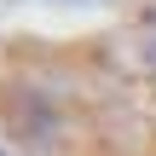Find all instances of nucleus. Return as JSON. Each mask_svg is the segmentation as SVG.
<instances>
[{
    "instance_id": "obj_1",
    "label": "nucleus",
    "mask_w": 156,
    "mask_h": 156,
    "mask_svg": "<svg viewBox=\"0 0 156 156\" xmlns=\"http://www.w3.org/2000/svg\"><path fill=\"white\" fill-rule=\"evenodd\" d=\"M0 156H6V151H0Z\"/></svg>"
}]
</instances>
